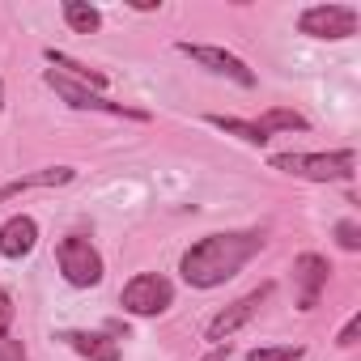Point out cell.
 <instances>
[{
    "label": "cell",
    "instance_id": "cell-21",
    "mask_svg": "<svg viewBox=\"0 0 361 361\" xmlns=\"http://www.w3.org/2000/svg\"><path fill=\"white\" fill-rule=\"evenodd\" d=\"M0 361H30V357H26V348H22V340H13V336H5V340H0Z\"/></svg>",
    "mask_w": 361,
    "mask_h": 361
},
{
    "label": "cell",
    "instance_id": "cell-12",
    "mask_svg": "<svg viewBox=\"0 0 361 361\" xmlns=\"http://www.w3.org/2000/svg\"><path fill=\"white\" fill-rule=\"evenodd\" d=\"M73 166H43V170H30V174H22V178H13V183H5L0 188V204L5 200H13V196H22V192H35V188H64V183H73Z\"/></svg>",
    "mask_w": 361,
    "mask_h": 361
},
{
    "label": "cell",
    "instance_id": "cell-22",
    "mask_svg": "<svg viewBox=\"0 0 361 361\" xmlns=\"http://www.w3.org/2000/svg\"><path fill=\"white\" fill-rule=\"evenodd\" d=\"M106 336H111L115 344H119V340H128V323H123V319H106Z\"/></svg>",
    "mask_w": 361,
    "mask_h": 361
},
{
    "label": "cell",
    "instance_id": "cell-16",
    "mask_svg": "<svg viewBox=\"0 0 361 361\" xmlns=\"http://www.w3.org/2000/svg\"><path fill=\"white\" fill-rule=\"evenodd\" d=\"M259 128H264L268 136H276V132H306V128H310V119H306V115H298V111L272 106V111L259 119Z\"/></svg>",
    "mask_w": 361,
    "mask_h": 361
},
{
    "label": "cell",
    "instance_id": "cell-1",
    "mask_svg": "<svg viewBox=\"0 0 361 361\" xmlns=\"http://www.w3.org/2000/svg\"><path fill=\"white\" fill-rule=\"evenodd\" d=\"M264 251V230H226L192 243L178 259V272L192 289H217L230 276H238L255 255Z\"/></svg>",
    "mask_w": 361,
    "mask_h": 361
},
{
    "label": "cell",
    "instance_id": "cell-20",
    "mask_svg": "<svg viewBox=\"0 0 361 361\" xmlns=\"http://www.w3.org/2000/svg\"><path fill=\"white\" fill-rule=\"evenodd\" d=\"M357 336H361V314H353V319H348V323L340 327L336 344H340V348H353V344H357Z\"/></svg>",
    "mask_w": 361,
    "mask_h": 361
},
{
    "label": "cell",
    "instance_id": "cell-14",
    "mask_svg": "<svg viewBox=\"0 0 361 361\" xmlns=\"http://www.w3.org/2000/svg\"><path fill=\"white\" fill-rule=\"evenodd\" d=\"M209 123H213V128H221L226 136H238L243 145H255V149L272 140V136L259 128V119H238V115H209Z\"/></svg>",
    "mask_w": 361,
    "mask_h": 361
},
{
    "label": "cell",
    "instance_id": "cell-9",
    "mask_svg": "<svg viewBox=\"0 0 361 361\" xmlns=\"http://www.w3.org/2000/svg\"><path fill=\"white\" fill-rule=\"evenodd\" d=\"M327 276H331V264L314 251H302L293 259V285H298V310H314L319 306V293L327 289Z\"/></svg>",
    "mask_w": 361,
    "mask_h": 361
},
{
    "label": "cell",
    "instance_id": "cell-5",
    "mask_svg": "<svg viewBox=\"0 0 361 361\" xmlns=\"http://www.w3.org/2000/svg\"><path fill=\"white\" fill-rule=\"evenodd\" d=\"M43 81L73 106V111H102V115H119V119H136V123H149V111H140V106H123V102H111V98H102L98 90H90V85H77V81H68V77H60V73H43Z\"/></svg>",
    "mask_w": 361,
    "mask_h": 361
},
{
    "label": "cell",
    "instance_id": "cell-13",
    "mask_svg": "<svg viewBox=\"0 0 361 361\" xmlns=\"http://www.w3.org/2000/svg\"><path fill=\"white\" fill-rule=\"evenodd\" d=\"M43 60L51 64V73H60V77H68V81H77V85H90V90H98L102 94V85H106V73H98V68H90V64H81V60H73L68 51H60V47H47L43 51Z\"/></svg>",
    "mask_w": 361,
    "mask_h": 361
},
{
    "label": "cell",
    "instance_id": "cell-6",
    "mask_svg": "<svg viewBox=\"0 0 361 361\" xmlns=\"http://www.w3.org/2000/svg\"><path fill=\"white\" fill-rule=\"evenodd\" d=\"M357 26H361V13L353 5H310L298 18V30L306 39H331V43L336 39H353Z\"/></svg>",
    "mask_w": 361,
    "mask_h": 361
},
{
    "label": "cell",
    "instance_id": "cell-2",
    "mask_svg": "<svg viewBox=\"0 0 361 361\" xmlns=\"http://www.w3.org/2000/svg\"><path fill=\"white\" fill-rule=\"evenodd\" d=\"M272 170L306 178V183H344L357 174V149L336 153H272Z\"/></svg>",
    "mask_w": 361,
    "mask_h": 361
},
{
    "label": "cell",
    "instance_id": "cell-3",
    "mask_svg": "<svg viewBox=\"0 0 361 361\" xmlns=\"http://www.w3.org/2000/svg\"><path fill=\"white\" fill-rule=\"evenodd\" d=\"M56 264H60V272L73 289H94V285H102V272H106L98 247L81 234H68V238L56 243Z\"/></svg>",
    "mask_w": 361,
    "mask_h": 361
},
{
    "label": "cell",
    "instance_id": "cell-18",
    "mask_svg": "<svg viewBox=\"0 0 361 361\" xmlns=\"http://www.w3.org/2000/svg\"><path fill=\"white\" fill-rule=\"evenodd\" d=\"M336 243L344 251H361V226L357 221H336Z\"/></svg>",
    "mask_w": 361,
    "mask_h": 361
},
{
    "label": "cell",
    "instance_id": "cell-23",
    "mask_svg": "<svg viewBox=\"0 0 361 361\" xmlns=\"http://www.w3.org/2000/svg\"><path fill=\"white\" fill-rule=\"evenodd\" d=\"M226 357H230V344H213V353L200 357V361H226Z\"/></svg>",
    "mask_w": 361,
    "mask_h": 361
},
{
    "label": "cell",
    "instance_id": "cell-10",
    "mask_svg": "<svg viewBox=\"0 0 361 361\" xmlns=\"http://www.w3.org/2000/svg\"><path fill=\"white\" fill-rule=\"evenodd\" d=\"M35 247H39V221L35 217L18 213V217H9L5 226H0V255L5 259H22Z\"/></svg>",
    "mask_w": 361,
    "mask_h": 361
},
{
    "label": "cell",
    "instance_id": "cell-7",
    "mask_svg": "<svg viewBox=\"0 0 361 361\" xmlns=\"http://www.w3.org/2000/svg\"><path fill=\"white\" fill-rule=\"evenodd\" d=\"M272 293H276V285H272V281H264L259 289H251V293H243L238 302H230L221 314H213V323L204 327V340H213V344H226V340H230L238 327H247V323L259 314V306H264Z\"/></svg>",
    "mask_w": 361,
    "mask_h": 361
},
{
    "label": "cell",
    "instance_id": "cell-15",
    "mask_svg": "<svg viewBox=\"0 0 361 361\" xmlns=\"http://www.w3.org/2000/svg\"><path fill=\"white\" fill-rule=\"evenodd\" d=\"M64 22L73 35H98L102 30V13L94 5H85V0H64Z\"/></svg>",
    "mask_w": 361,
    "mask_h": 361
},
{
    "label": "cell",
    "instance_id": "cell-17",
    "mask_svg": "<svg viewBox=\"0 0 361 361\" xmlns=\"http://www.w3.org/2000/svg\"><path fill=\"white\" fill-rule=\"evenodd\" d=\"M306 348L302 344H281V348H251L247 361H298Z\"/></svg>",
    "mask_w": 361,
    "mask_h": 361
},
{
    "label": "cell",
    "instance_id": "cell-19",
    "mask_svg": "<svg viewBox=\"0 0 361 361\" xmlns=\"http://www.w3.org/2000/svg\"><path fill=\"white\" fill-rule=\"evenodd\" d=\"M9 327H13V293L0 285V340L9 336Z\"/></svg>",
    "mask_w": 361,
    "mask_h": 361
},
{
    "label": "cell",
    "instance_id": "cell-8",
    "mask_svg": "<svg viewBox=\"0 0 361 361\" xmlns=\"http://www.w3.org/2000/svg\"><path fill=\"white\" fill-rule=\"evenodd\" d=\"M178 51L192 56L200 68H209V73H217V77H230V81H234V85H243V90H255V73H251L234 51H226V47H209V43H178Z\"/></svg>",
    "mask_w": 361,
    "mask_h": 361
},
{
    "label": "cell",
    "instance_id": "cell-11",
    "mask_svg": "<svg viewBox=\"0 0 361 361\" xmlns=\"http://www.w3.org/2000/svg\"><path fill=\"white\" fill-rule=\"evenodd\" d=\"M56 340H64L73 353H81L85 361H119V344L106 336V331H85V327H73V331H60Z\"/></svg>",
    "mask_w": 361,
    "mask_h": 361
},
{
    "label": "cell",
    "instance_id": "cell-4",
    "mask_svg": "<svg viewBox=\"0 0 361 361\" xmlns=\"http://www.w3.org/2000/svg\"><path fill=\"white\" fill-rule=\"evenodd\" d=\"M119 306H123L128 314H136V319H153V314H161V310L174 306V285H170L161 272H136V276L123 285Z\"/></svg>",
    "mask_w": 361,
    "mask_h": 361
}]
</instances>
